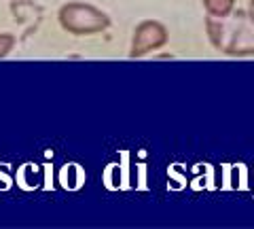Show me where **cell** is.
<instances>
[{"mask_svg":"<svg viewBox=\"0 0 254 229\" xmlns=\"http://www.w3.org/2000/svg\"><path fill=\"white\" fill-rule=\"evenodd\" d=\"M208 17H227L235 11L237 0H201Z\"/></svg>","mask_w":254,"mask_h":229,"instance_id":"cell-4","label":"cell"},{"mask_svg":"<svg viewBox=\"0 0 254 229\" xmlns=\"http://www.w3.org/2000/svg\"><path fill=\"white\" fill-rule=\"evenodd\" d=\"M58 19L60 26L74 36L100 34L110 28V17L104 11L89 2H81V0L64 4L58 13Z\"/></svg>","mask_w":254,"mask_h":229,"instance_id":"cell-2","label":"cell"},{"mask_svg":"<svg viewBox=\"0 0 254 229\" xmlns=\"http://www.w3.org/2000/svg\"><path fill=\"white\" fill-rule=\"evenodd\" d=\"M205 34L214 49L229 58L254 55V21L244 9H235L227 17L205 15Z\"/></svg>","mask_w":254,"mask_h":229,"instance_id":"cell-1","label":"cell"},{"mask_svg":"<svg viewBox=\"0 0 254 229\" xmlns=\"http://www.w3.org/2000/svg\"><path fill=\"white\" fill-rule=\"evenodd\" d=\"M15 43H17V38H15L13 34H9V32H0V60L6 58V55L13 51Z\"/></svg>","mask_w":254,"mask_h":229,"instance_id":"cell-5","label":"cell"},{"mask_svg":"<svg viewBox=\"0 0 254 229\" xmlns=\"http://www.w3.org/2000/svg\"><path fill=\"white\" fill-rule=\"evenodd\" d=\"M248 13H250V17L254 21V0H250V2H248Z\"/></svg>","mask_w":254,"mask_h":229,"instance_id":"cell-6","label":"cell"},{"mask_svg":"<svg viewBox=\"0 0 254 229\" xmlns=\"http://www.w3.org/2000/svg\"><path fill=\"white\" fill-rule=\"evenodd\" d=\"M170 41V32L161 21L157 19H144L140 21L131 36V49H129V58L131 60H140L146 58L153 51L161 49Z\"/></svg>","mask_w":254,"mask_h":229,"instance_id":"cell-3","label":"cell"}]
</instances>
